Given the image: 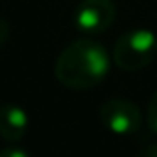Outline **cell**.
<instances>
[{
	"label": "cell",
	"mask_w": 157,
	"mask_h": 157,
	"mask_svg": "<svg viewBox=\"0 0 157 157\" xmlns=\"http://www.w3.org/2000/svg\"><path fill=\"white\" fill-rule=\"evenodd\" d=\"M8 38H10V24L0 16V48L8 42Z\"/></svg>",
	"instance_id": "8"
},
{
	"label": "cell",
	"mask_w": 157,
	"mask_h": 157,
	"mask_svg": "<svg viewBox=\"0 0 157 157\" xmlns=\"http://www.w3.org/2000/svg\"><path fill=\"white\" fill-rule=\"evenodd\" d=\"M115 20L113 0H82L74 12V24L84 34H101Z\"/></svg>",
	"instance_id": "4"
},
{
	"label": "cell",
	"mask_w": 157,
	"mask_h": 157,
	"mask_svg": "<svg viewBox=\"0 0 157 157\" xmlns=\"http://www.w3.org/2000/svg\"><path fill=\"white\" fill-rule=\"evenodd\" d=\"M100 121L109 133L123 137L135 133L141 127L143 117L137 104L123 98H113L100 107Z\"/></svg>",
	"instance_id": "3"
},
{
	"label": "cell",
	"mask_w": 157,
	"mask_h": 157,
	"mask_svg": "<svg viewBox=\"0 0 157 157\" xmlns=\"http://www.w3.org/2000/svg\"><path fill=\"white\" fill-rule=\"evenodd\" d=\"M0 157H30V155L22 147H4V149H0Z\"/></svg>",
	"instance_id": "7"
},
{
	"label": "cell",
	"mask_w": 157,
	"mask_h": 157,
	"mask_svg": "<svg viewBox=\"0 0 157 157\" xmlns=\"http://www.w3.org/2000/svg\"><path fill=\"white\" fill-rule=\"evenodd\" d=\"M145 121H147V127L151 129V133H155V135H157V92L153 94V96H151V100H149Z\"/></svg>",
	"instance_id": "6"
},
{
	"label": "cell",
	"mask_w": 157,
	"mask_h": 157,
	"mask_svg": "<svg viewBox=\"0 0 157 157\" xmlns=\"http://www.w3.org/2000/svg\"><path fill=\"white\" fill-rule=\"evenodd\" d=\"M113 58L100 42L80 38L70 42L56 58L54 74L64 88L92 90L105 80Z\"/></svg>",
	"instance_id": "1"
},
{
	"label": "cell",
	"mask_w": 157,
	"mask_h": 157,
	"mask_svg": "<svg viewBox=\"0 0 157 157\" xmlns=\"http://www.w3.org/2000/svg\"><path fill=\"white\" fill-rule=\"evenodd\" d=\"M135 157H157V143H149V145H145Z\"/></svg>",
	"instance_id": "9"
},
{
	"label": "cell",
	"mask_w": 157,
	"mask_h": 157,
	"mask_svg": "<svg viewBox=\"0 0 157 157\" xmlns=\"http://www.w3.org/2000/svg\"><path fill=\"white\" fill-rule=\"evenodd\" d=\"M28 121H30V117L22 105H0V137L6 143H18L20 139H24L28 131Z\"/></svg>",
	"instance_id": "5"
},
{
	"label": "cell",
	"mask_w": 157,
	"mask_h": 157,
	"mask_svg": "<svg viewBox=\"0 0 157 157\" xmlns=\"http://www.w3.org/2000/svg\"><path fill=\"white\" fill-rule=\"evenodd\" d=\"M157 54V36L147 28L127 30L113 44V64L123 72H137L153 62Z\"/></svg>",
	"instance_id": "2"
}]
</instances>
